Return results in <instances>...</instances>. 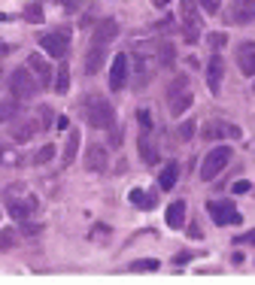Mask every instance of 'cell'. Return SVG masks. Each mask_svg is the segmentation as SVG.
Masks as SVG:
<instances>
[{
  "instance_id": "obj_4",
  "label": "cell",
  "mask_w": 255,
  "mask_h": 285,
  "mask_svg": "<svg viewBox=\"0 0 255 285\" xmlns=\"http://www.w3.org/2000/svg\"><path fill=\"white\" fill-rule=\"evenodd\" d=\"M40 91V79L31 73V67H18L15 73L9 76V94L15 100H31Z\"/></svg>"
},
{
  "instance_id": "obj_19",
  "label": "cell",
  "mask_w": 255,
  "mask_h": 285,
  "mask_svg": "<svg viewBox=\"0 0 255 285\" xmlns=\"http://www.w3.org/2000/svg\"><path fill=\"white\" fill-rule=\"evenodd\" d=\"M179 19L189 28H200V6L197 0H179Z\"/></svg>"
},
{
  "instance_id": "obj_26",
  "label": "cell",
  "mask_w": 255,
  "mask_h": 285,
  "mask_svg": "<svg viewBox=\"0 0 255 285\" xmlns=\"http://www.w3.org/2000/svg\"><path fill=\"white\" fill-rule=\"evenodd\" d=\"M158 67H173L176 64V46L173 43H167V40H164L161 46H158Z\"/></svg>"
},
{
  "instance_id": "obj_21",
  "label": "cell",
  "mask_w": 255,
  "mask_h": 285,
  "mask_svg": "<svg viewBox=\"0 0 255 285\" xmlns=\"http://www.w3.org/2000/svg\"><path fill=\"white\" fill-rule=\"evenodd\" d=\"M186 200H173L167 209H164V222H167L170 228H182L186 225Z\"/></svg>"
},
{
  "instance_id": "obj_18",
  "label": "cell",
  "mask_w": 255,
  "mask_h": 285,
  "mask_svg": "<svg viewBox=\"0 0 255 285\" xmlns=\"http://www.w3.org/2000/svg\"><path fill=\"white\" fill-rule=\"evenodd\" d=\"M255 19V12H252V0H234V9L228 15V22L231 25H249Z\"/></svg>"
},
{
  "instance_id": "obj_39",
  "label": "cell",
  "mask_w": 255,
  "mask_h": 285,
  "mask_svg": "<svg viewBox=\"0 0 255 285\" xmlns=\"http://www.w3.org/2000/svg\"><path fill=\"white\" fill-rule=\"evenodd\" d=\"M40 230H43V225H33V222H22V234H28V237H36V234H40Z\"/></svg>"
},
{
  "instance_id": "obj_29",
  "label": "cell",
  "mask_w": 255,
  "mask_h": 285,
  "mask_svg": "<svg viewBox=\"0 0 255 285\" xmlns=\"http://www.w3.org/2000/svg\"><path fill=\"white\" fill-rule=\"evenodd\" d=\"M25 19H28L31 25H40V22H43V6L36 3V0H31V3L25 6Z\"/></svg>"
},
{
  "instance_id": "obj_2",
  "label": "cell",
  "mask_w": 255,
  "mask_h": 285,
  "mask_svg": "<svg viewBox=\"0 0 255 285\" xmlns=\"http://www.w3.org/2000/svg\"><path fill=\"white\" fill-rule=\"evenodd\" d=\"M191 103H194L191 79L189 76H176L167 85V110H170V115H186V110H189Z\"/></svg>"
},
{
  "instance_id": "obj_32",
  "label": "cell",
  "mask_w": 255,
  "mask_h": 285,
  "mask_svg": "<svg viewBox=\"0 0 255 285\" xmlns=\"http://www.w3.org/2000/svg\"><path fill=\"white\" fill-rule=\"evenodd\" d=\"M194 128H197V121H191V118H189V121H182V124H179V128H176V134H179V140H186V142H189V140L194 137Z\"/></svg>"
},
{
  "instance_id": "obj_7",
  "label": "cell",
  "mask_w": 255,
  "mask_h": 285,
  "mask_svg": "<svg viewBox=\"0 0 255 285\" xmlns=\"http://www.w3.org/2000/svg\"><path fill=\"white\" fill-rule=\"evenodd\" d=\"M128 79H131V58L122 52V55L113 58V67H109V88H113V91H122L128 85Z\"/></svg>"
},
{
  "instance_id": "obj_22",
  "label": "cell",
  "mask_w": 255,
  "mask_h": 285,
  "mask_svg": "<svg viewBox=\"0 0 255 285\" xmlns=\"http://www.w3.org/2000/svg\"><path fill=\"white\" fill-rule=\"evenodd\" d=\"M176 179H179V164H176V161H167V164L161 167L158 188H161V191H170V188L176 185Z\"/></svg>"
},
{
  "instance_id": "obj_37",
  "label": "cell",
  "mask_w": 255,
  "mask_h": 285,
  "mask_svg": "<svg viewBox=\"0 0 255 285\" xmlns=\"http://www.w3.org/2000/svg\"><path fill=\"white\" fill-rule=\"evenodd\" d=\"M40 128L43 131H52V110H49V106H43V110H40Z\"/></svg>"
},
{
  "instance_id": "obj_36",
  "label": "cell",
  "mask_w": 255,
  "mask_h": 285,
  "mask_svg": "<svg viewBox=\"0 0 255 285\" xmlns=\"http://www.w3.org/2000/svg\"><path fill=\"white\" fill-rule=\"evenodd\" d=\"M82 3H85V0H61V9L73 15V12H79V9H82Z\"/></svg>"
},
{
  "instance_id": "obj_33",
  "label": "cell",
  "mask_w": 255,
  "mask_h": 285,
  "mask_svg": "<svg viewBox=\"0 0 255 285\" xmlns=\"http://www.w3.org/2000/svg\"><path fill=\"white\" fill-rule=\"evenodd\" d=\"M197 6H200V12H207V15H219L222 0H197Z\"/></svg>"
},
{
  "instance_id": "obj_5",
  "label": "cell",
  "mask_w": 255,
  "mask_h": 285,
  "mask_svg": "<svg viewBox=\"0 0 255 285\" xmlns=\"http://www.w3.org/2000/svg\"><path fill=\"white\" fill-rule=\"evenodd\" d=\"M207 212H210L213 225H219V228H228V225H243V216L237 212L234 200H207Z\"/></svg>"
},
{
  "instance_id": "obj_28",
  "label": "cell",
  "mask_w": 255,
  "mask_h": 285,
  "mask_svg": "<svg viewBox=\"0 0 255 285\" xmlns=\"http://www.w3.org/2000/svg\"><path fill=\"white\" fill-rule=\"evenodd\" d=\"M55 155H58V149H55V146H52V142H46V146H43L40 152H36V155L31 158V161H33L36 167H40V164H49V161H52V158H55Z\"/></svg>"
},
{
  "instance_id": "obj_43",
  "label": "cell",
  "mask_w": 255,
  "mask_h": 285,
  "mask_svg": "<svg viewBox=\"0 0 255 285\" xmlns=\"http://www.w3.org/2000/svg\"><path fill=\"white\" fill-rule=\"evenodd\" d=\"M109 142H113V146H119V142H122V128H116L113 134H109Z\"/></svg>"
},
{
  "instance_id": "obj_23",
  "label": "cell",
  "mask_w": 255,
  "mask_h": 285,
  "mask_svg": "<svg viewBox=\"0 0 255 285\" xmlns=\"http://www.w3.org/2000/svg\"><path fill=\"white\" fill-rule=\"evenodd\" d=\"M149 82H152V64L146 61V55H137V79H134L137 91H143Z\"/></svg>"
},
{
  "instance_id": "obj_17",
  "label": "cell",
  "mask_w": 255,
  "mask_h": 285,
  "mask_svg": "<svg viewBox=\"0 0 255 285\" xmlns=\"http://www.w3.org/2000/svg\"><path fill=\"white\" fill-rule=\"evenodd\" d=\"M28 67H31V73H33L36 79H40V88H49V85H52L55 73H52L49 61H43L40 55H31V58H28Z\"/></svg>"
},
{
  "instance_id": "obj_45",
  "label": "cell",
  "mask_w": 255,
  "mask_h": 285,
  "mask_svg": "<svg viewBox=\"0 0 255 285\" xmlns=\"http://www.w3.org/2000/svg\"><path fill=\"white\" fill-rule=\"evenodd\" d=\"M155 6H170V0H152Z\"/></svg>"
},
{
  "instance_id": "obj_15",
  "label": "cell",
  "mask_w": 255,
  "mask_h": 285,
  "mask_svg": "<svg viewBox=\"0 0 255 285\" xmlns=\"http://www.w3.org/2000/svg\"><path fill=\"white\" fill-rule=\"evenodd\" d=\"M79 146H82V134H79L76 128H67V142H64V152H61V161H64V167H70L73 161H76Z\"/></svg>"
},
{
  "instance_id": "obj_11",
  "label": "cell",
  "mask_w": 255,
  "mask_h": 285,
  "mask_svg": "<svg viewBox=\"0 0 255 285\" xmlns=\"http://www.w3.org/2000/svg\"><path fill=\"white\" fill-rule=\"evenodd\" d=\"M36 206H40V200H36V198H22V200H9L6 203V212H9L12 222H25V219L33 216Z\"/></svg>"
},
{
  "instance_id": "obj_12",
  "label": "cell",
  "mask_w": 255,
  "mask_h": 285,
  "mask_svg": "<svg viewBox=\"0 0 255 285\" xmlns=\"http://www.w3.org/2000/svg\"><path fill=\"white\" fill-rule=\"evenodd\" d=\"M106 64V46H97V43H91L88 46V52H85V64H82V70H85V76H95L97 70Z\"/></svg>"
},
{
  "instance_id": "obj_31",
  "label": "cell",
  "mask_w": 255,
  "mask_h": 285,
  "mask_svg": "<svg viewBox=\"0 0 255 285\" xmlns=\"http://www.w3.org/2000/svg\"><path fill=\"white\" fill-rule=\"evenodd\" d=\"M12 246H15V230L3 228V230H0V252H9Z\"/></svg>"
},
{
  "instance_id": "obj_46",
  "label": "cell",
  "mask_w": 255,
  "mask_h": 285,
  "mask_svg": "<svg viewBox=\"0 0 255 285\" xmlns=\"http://www.w3.org/2000/svg\"><path fill=\"white\" fill-rule=\"evenodd\" d=\"M0 161H3V149H0Z\"/></svg>"
},
{
  "instance_id": "obj_16",
  "label": "cell",
  "mask_w": 255,
  "mask_h": 285,
  "mask_svg": "<svg viewBox=\"0 0 255 285\" xmlns=\"http://www.w3.org/2000/svg\"><path fill=\"white\" fill-rule=\"evenodd\" d=\"M237 64H240V70L246 76H255V43L252 40L237 46Z\"/></svg>"
},
{
  "instance_id": "obj_25",
  "label": "cell",
  "mask_w": 255,
  "mask_h": 285,
  "mask_svg": "<svg viewBox=\"0 0 255 285\" xmlns=\"http://www.w3.org/2000/svg\"><path fill=\"white\" fill-rule=\"evenodd\" d=\"M18 113H22V103H18L15 97H6V100H0V124H9Z\"/></svg>"
},
{
  "instance_id": "obj_10",
  "label": "cell",
  "mask_w": 255,
  "mask_h": 285,
  "mask_svg": "<svg viewBox=\"0 0 255 285\" xmlns=\"http://www.w3.org/2000/svg\"><path fill=\"white\" fill-rule=\"evenodd\" d=\"M12 128H9V137H12V142H28L36 131H43L40 128V118H25V121H9Z\"/></svg>"
},
{
  "instance_id": "obj_27",
  "label": "cell",
  "mask_w": 255,
  "mask_h": 285,
  "mask_svg": "<svg viewBox=\"0 0 255 285\" xmlns=\"http://www.w3.org/2000/svg\"><path fill=\"white\" fill-rule=\"evenodd\" d=\"M52 88H55V94H67V91H70V70H67V61L61 64V70H58V73H55Z\"/></svg>"
},
{
  "instance_id": "obj_42",
  "label": "cell",
  "mask_w": 255,
  "mask_h": 285,
  "mask_svg": "<svg viewBox=\"0 0 255 285\" xmlns=\"http://www.w3.org/2000/svg\"><path fill=\"white\" fill-rule=\"evenodd\" d=\"M189 261H191V255H189V252H179V255L173 258V264H176V267H182V264H189Z\"/></svg>"
},
{
  "instance_id": "obj_30",
  "label": "cell",
  "mask_w": 255,
  "mask_h": 285,
  "mask_svg": "<svg viewBox=\"0 0 255 285\" xmlns=\"http://www.w3.org/2000/svg\"><path fill=\"white\" fill-rule=\"evenodd\" d=\"M158 267H161V264H158L155 258H137V261L131 264V270H134V273H149V270H158Z\"/></svg>"
},
{
  "instance_id": "obj_35",
  "label": "cell",
  "mask_w": 255,
  "mask_h": 285,
  "mask_svg": "<svg viewBox=\"0 0 255 285\" xmlns=\"http://www.w3.org/2000/svg\"><path fill=\"white\" fill-rule=\"evenodd\" d=\"M182 37H186L189 46H194L200 40V28H189V25H182Z\"/></svg>"
},
{
  "instance_id": "obj_9",
  "label": "cell",
  "mask_w": 255,
  "mask_h": 285,
  "mask_svg": "<svg viewBox=\"0 0 255 285\" xmlns=\"http://www.w3.org/2000/svg\"><path fill=\"white\" fill-rule=\"evenodd\" d=\"M222 79H225V58L219 55V52H213L210 61H207V88H210V94L222 91Z\"/></svg>"
},
{
  "instance_id": "obj_41",
  "label": "cell",
  "mask_w": 255,
  "mask_h": 285,
  "mask_svg": "<svg viewBox=\"0 0 255 285\" xmlns=\"http://www.w3.org/2000/svg\"><path fill=\"white\" fill-rule=\"evenodd\" d=\"M55 128H58V131H67V128H70V118H67V115H58V118H55Z\"/></svg>"
},
{
  "instance_id": "obj_34",
  "label": "cell",
  "mask_w": 255,
  "mask_h": 285,
  "mask_svg": "<svg viewBox=\"0 0 255 285\" xmlns=\"http://www.w3.org/2000/svg\"><path fill=\"white\" fill-rule=\"evenodd\" d=\"M137 121H140V134H152V131H155V128H152V115L146 113V110L137 113Z\"/></svg>"
},
{
  "instance_id": "obj_47",
  "label": "cell",
  "mask_w": 255,
  "mask_h": 285,
  "mask_svg": "<svg viewBox=\"0 0 255 285\" xmlns=\"http://www.w3.org/2000/svg\"><path fill=\"white\" fill-rule=\"evenodd\" d=\"M252 12H255V0H252Z\"/></svg>"
},
{
  "instance_id": "obj_20",
  "label": "cell",
  "mask_w": 255,
  "mask_h": 285,
  "mask_svg": "<svg viewBox=\"0 0 255 285\" xmlns=\"http://www.w3.org/2000/svg\"><path fill=\"white\" fill-rule=\"evenodd\" d=\"M137 152L143 158V164H158V149H155V142H152V134H140L137 140Z\"/></svg>"
},
{
  "instance_id": "obj_40",
  "label": "cell",
  "mask_w": 255,
  "mask_h": 285,
  "mask_svg": "<svg viewBox=\"0 0 255 285\" xmlns=\"http://www.w3.org/2000/svg\"><path fill=\"white\" fill-rule=\"evenodd\" d=\"M249 191H252L249 179H237V182H234V194H249Z\"/></svg>"
},
{
  "instance_id": "obj_13",
  "label": "cell",
  "mask_w": 255,
  "mask_h": 285,
  "mask_svg": "<svg viewBox=\"0 0 255 285\" xmlns=\"http://www.w3.org/2000/svg\"><path fill=\"white\" fill-rule=\"evenodd\" d=\"M119 37V22L116 19H103L95 25V33H91V43H97V46H106V43H113Z\"/></svg>"
},
{
  "instance_id": "obj_14",
  "label": "cell",
  "mask_w": 255,
  "mask_h": 285,
  "mask_svg": "<svg viewBox=\"0 0 255 285\" xmlns=\"http://www.w3.org/2000/svg\"><path fill=\"white\" fill-rule=\"evenodd\" d=\"M106 161H109V152L103 146H88V152H85V170L103 173L106 170Z\"/></svg>"
},
{
  "instance_id": "obj_6",
  "label": "cell",
  "mask_w": 255,
  "mask_h": 285,
  "mask_svg": "<svg viewBox=\"0 0 255 285\" xmlns=\"http://www.w3.org/2000/svg\"><path fill=\"white\" fill-rule=\"evenodd\" d=\"M40 49L46 52L49 58H67V49H70V28H58V30H49L40 37Z\"/></svg>"
},
{
  "instance_id": "obj_44",
  "label": "cell",
  "mask_w": 255,
  "mask_h": 285,
  "mask_svg": "<svg viewBox=\"0 0 255 285\" xmlns=\"http://www.w3.org/2000/svg\"><path fill=\"white\" fill-rule=\"evenodd\" d=\"M189 237H194V240H200V237H204V230H200V228H194V225H191V228H189Z\"/></svg>"
},
{
  "instance_id": "obj_38",
  "label": "cell",
  "mask_w": 255,
  "mask_h": 285,
  "mask_svg": "<svg viewBox=\"0 0 255 285\" xmlns=\"http://www.w3.org/2000/svg\"><path fill=\"white\" fill-rule=\"evenodd\" d=\"M234 246H255V230H246V234L234 237Z\"/></svg>"
},
{
  "instance_id": "obj_24",
  "label": "cell",
  "mask_w": 255,
  "mask_h": 285,
  "mask_svg": "<svg viewBox=\"0 0 255 285\" xmlns=\"http://www.w3.org/2000/svg\"><path fill=\"white\" fill-rule=\"evenodd\" d=\"M128 200H131L137 209H146V212H149V209H155V200H158V198H155V191H152V194H146V191L134 188L131 194H128Z\"/></svg>"
},
{
  "instance_id": "obj_8",
  "label": "cell",
  "mask_w": 255,
  "mask_h": 285,
  "mask_svg": "<svg viewBox=\"0 0 255 285\" xmlns=\"http://www.w3.org/2000/svg\"><path fill=\"white\" fill-rule=\"evenodd\" d=\"M243 131L237 128L234 121H210L204 128V140L207 142H216V140H240Z\"/></svg>"
},
{
  "instance_id": "obj_1",
  "label": "cell",
  "mask_w": 255,
  "mask_h": 285,
  "mask_svg": "<svg viewBox=\"0 0 255 285\" xmlns=\"http://www.w3.org/2000/svg\"><path fill=\"white\" fill-rule=\"evenodd\" d=\"M82 115L91 128L106 131V128H116V110L103 94H85L82 97Z\"/></svg>"
},
{
  "instance_id": "obj_3",
  "label": "cell",
  "mask_w": 255,
  "mask_h": 285,
  "mask_svg": "<svg viewBox=\"0 0 255 285\" xmlns=\"http://www.w3.org/2000/svg\"><path fill=\"white\" fill-rule=\"evenodd\" d=\"M231 158H234V149H231V146H213V149L204 155V161H200V179H204V182H213L216 176L231 164Z\"/></svg>"
}]
</instances>
